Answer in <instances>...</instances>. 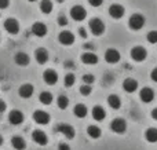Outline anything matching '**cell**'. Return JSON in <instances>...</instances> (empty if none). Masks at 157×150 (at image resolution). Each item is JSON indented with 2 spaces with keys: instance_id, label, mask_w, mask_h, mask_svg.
Masks as SVG:
<instances>
[{
  "instance_id": "6da1fadb",
  "label": "cell",
  "mask_w": 157,
  "mask_h": 150,
  "mask_svg": "<svg viewBox=\"0 0 157 150\" xmlns=\"http://www.w3.org/2000/svg\"><path fill=\"white\" fill-rule=\"evenodd\" d=\"M145 22H146L145 17L142 15V14L136 13L130 17V19H128V26H130L131 30H141L142 28L145 26Z\"/></svg>"
},
{
  "instance_id": "7a4b0ae2",
  "label": "cell",
  "mask_w": 157,
  "mask_h": 150,
  "mask_svg": "<svg viewBox=\"0 0 157 150\" xmlns=\"http://www.w3.org/2000/svg\"><path fill=\"white\" fill-rule=\"evenodd\" d=\"M88 28L94 36H102L105 32V24L99 18H92L88 22Z\"/></svg>"
},
{
  "instance_id": "3957f363",
  "label": "cell",
  "mask_w": 157,
  "mask_h": 150,
  "mask_svg": "<svg viewBox=\"0 0 157 150\" xmlns=\"http://www.w3.org/2000/svg\"><path fill=\"white\" fill-rule=\"evenodd\" d=\"M130 55H131V58H132L135 62H144V61L146 59V57H147V51H146V48H145V47L135 46V47H132V48H131Z\"/></svg>"
},
{
  "instance_id": "277c9868",
  "label": "cell",
  "mask_w": 157,
  "mask_h": 150,
  "mask_svg": "<svg viewBox=\"0 0 157 150\" xmlns=\"http://www.w3.org/2000/svg\"><path fill=\"white\" fill-rule=\"evenodd\" d=\"M55 131L58 132V134H62L65 138H68V139H73L75 138V134H76V131H75V128L72 126H69V124H65V123H59L57 127H55Z\"/></svg>"
},
{
  "instance_id": "5b68a950",
  "label": "cell",
  "mask_w": 157,
  "mask_h": 150,
  "mask_svg": "<svg viewBox=\"0 0 157 150\" xmlns=\"http://www.w3.org/2000/svg\"><path fill=\"white\" fill-rule=\"evenodd\" d=\"M110 129L113 132H116V134H124L125 131H127V123H125L124 118H114V120H112L110 123Z\"/></svg>"
},
{
  "instance_id": "8992f818",
  "label": "cell",
  "mask_w": 157,
  "mask_h": 150,
  "mask_svg": "<svg viewBox=\"0 0 157 150\" xmlns=\"http://www.w3.org/2000/svg\"><path fill=\"white\" fill-rule=\"evenodd\" d=\"M71 17L75 19V21L81 22V21L86 19L87 11H86V8H84L83 6H73V7L71 8Z\"/></svg>"
},
{
  "instance_id": "52a82bcc",
  "label": "cell",
  "mask_w": 157,
  "mask_h": 150,
  "mask_svg": "<svg viewBox=\"0 0 157 150\" xmlns=\"http://www.w3.org/2000/svg\"><path fill=\"white\" fill-rule=\"evenodd\" d=\"M4 29L10 35H18L19 32V22L15 18H7L4 21Z\"/></svg>"
},
{
  "instance_id": "ba28073f",
  "label": "cell",
  "mask_w": 157,
  "mask_h": 150,
  "mask_svg": "<svg viewBox=\"0 0 157 150\" xmlns=\"http://www.w3.org/2000/svg\"><path fill=\"white\" fill-rule=\"evenodd\" d=\"M50 114L47 112H43V110H36L33 113V120H35L36 124L39 126H47L50 123Z\"/></svg>"
},
{
  "instance_id": "9c48e42d",
  "label": "cell",
  "mask_w": 157,
  "mask_h": 150,
  "mask_svg": "<svg viewBox=\"0 0 157 150\" xmlns=\"http://www.w3.org/2000/svg\"><path fill=\"white\" fill-rule=\"evenodd\" d=\"M58 41L62 46H72L75 43V35L72 32H69V30H63L58 36Z\"/></svg>"
},
{
  "instance_id": "30bf717a",
  "label": "cell",
  "mask_w": 157,
  "mask_h": 150,
  "mask_svg": "<svg viewBox=\"0 0 157 150\" xmlns=\"http://www.w3.org/2000/svg\"><path fill=\"white\" fill-rule=\"evenodd\" d=\"M139 98L144 103H150V102L155 99V91L150 87H144L139 91Z\"/></svg>"
},
{
  "instance_id": "8fae6325",
  "label": "cell",
  "mask_w": 157,
  "mask_h": 150,
  "mask_svg": "<svg viewBox=\"0 0 157 150\" xmlns=\"http://www.w3.org/2000/svg\"><path fill=\"white\" fill-rule=\"evenodd\" d=\"M32 139L40 146H46L48 143V138H47L46 132L40 131V129H35L32 132Z\"/></svg>"
},
{
  "instance_id": "7c38bea8",
  "label": "cell",
  "mask_w": 157,
  "mask_h": 150,
  "mask_svg": "<svg viewBox=\"0 0 157 150\" xmlns=\"http://www.w3.org/2000/svg\"><path fill=\"white\" fill-rule=\"evenodd\" d=\"M124 13H125V10L121 4H112L110 7H109V15L114 19L123 18V17H124Z\"/></svg>"
},
{
  "instance_id": "4fadbf2b",
  "label": "cell",
  "mask_w": 157,
  "mask_h": 150,
  "mask_svg": "<svg viewBox=\"0 0 157 150\" xmlns=\"http://www.w3.org/2000/svg\"><path fill=\"white\" fill-rule=\"evenodd\" d=\"M8 121H10L13 126H19V124L24 123V113L17 109L11 110L10 114H8Z\"/></svg>"
},
{
  "instance_id": "5bb4252c",
  "label": "cell",
  "mask_w": 157,
  "mask_h": 150,
  "mask_svg": "<svg viewBox=\"0 0 157 150\" xmlns=\"http://www.w3.org/2000/svg\"><path fill=\"white\" fill-rule=\"evenodd\" d=\"M47 32H48V29H47L46 24H43V22H35L32 25V33L37 37H44L47 35Z\"/></svg>"
},
{
  "instance_id": "9a60e30c",
  "label": "cell",
  "mask_w": 157,
  "mask_h": 150,
  "mask_svg": "<svg viewBox=\"0 0 157 150\" xmlns=\"http://www.w3.org/2000/svg\"><path fill=\"white\" fill-rule=\"evenodd\" d=\"M43 79H44V81H46V84L54 85V84H57V81H58V73L54 69H47L43 74Z\"/></svg>"
},
{
  "instance_id": "2e32d148",
  "label": "cell",
  "mask_w": 157,
  "mask_h": 150,
  "mask_svg": "<svg viewBox=\"0 0 157 150\" xmlns=\"http://www.w3.org/2000/svg\"><path fill=\"white\" fill-rule=\"evenodd\" d=\"M48 51H47L46 48H37L35 51V59H36V62L39 63V65H44V63L48 61Z\"/></svg>"
},
{
  "instance_id": "e0dca14e",
  "label": "cell",
  "mask_w": 157,
  "mask_h": 150,
  "mask_svg": "<svg viewBox=\"0 0 157 150\" xmlns=\"http://www.w3.org/2000/svg\"><path fill=\"white\" fill-rule=\"evenodd\" d=\"M123 88H124L125 92L132 94V92H135V91L138 90V81H136L135 79L128 77V79H125L124 81H123Z\"/></svg>"
},
{
  "instance_id": "ac0fdd59",
  "label": "cell",
  "mask_w": 157,
  "mask_h": 150,
  "mask_svg": "<svg viewBox=\"0 0 157 150\" xmlns=\"http://www.w3.org/2000/svg\"><path fill=\"white\" fill-rule=\"evenodd\" d=\"M105 61L108 63H117L120 61V52L114 48H109L105 52Z\"/></svg>"
},
{
  "instance_id": "d6986e66",
  "label": "cell",
  "mask_w": 157,
  "mask_h": 150,
  "mask_svg": "<svg viewBox=\"0 0 157 150\" xmlns=\"http://www.w3.org/2000/svg\"><path fill=\"white\" fill-rule=\"evenodd\" d=\"M33 92H35V88H33L32 84H22L18 90L19 96H21V98H25V99L30 98V96L33 95Z\"/></svg>"
},
{
  "instance_id": "ffe728a7",
  "label": "cell",
  "mask_w": 157,
  "mask_h": 150,
  "mask_svg": "<svg viewBox=\"0 0 157 150\" xmlns=\"http://www.w3.org/2000/svg\"><path fill=\"white\" fill-rule=\"evenodd\" d=\"M14 61L18 66H28L30 62V57L26 52H17L15 57H14Z\"/></svg>"
},
{
  "instance_id": "44dd1931",
  "label": "cell",
  "mask_w": 157,
  "mask_h": 150,
  "mask_svg": "<svg viewBox=\"0 0 157 150\" xmlns=\"http://www.w3.org/2000/svg\"><path fill=\"white\" fill-rule=\"evenodd\" d=\"M91 113H92V118H94L95 121H102V120H105V117H106L105 109H103L102 106H99V105H97V106L92 107Z\"/></svg>"
},
{
  "instance_id": "7402d4cb",
  "label": "cell",
  "mask_w": 157,
  "mask_h": 150,
  "mask_svg": "<svg viewBox=\"0 0 157 150\" xmlns=\"http://www.w3.org/2000/svg\"><path fill=\"white\" fill-rule=\"evenodd\" d=\"M81 62H83L84 65H95V63H98V57L94 52L87 51L81 55Z\"/></svg>"
},
{
  "instance_id": "603a6c76",
  "label": "cell",
  "mask_w": 157,
  "mask_h": 150,
  "mask_svg": "<svg viewBox=\"0 0 157 150\" xmlns=\"http://www.w3.org/2000/svg\"><path fill=\"white\" fill-rule=\"evenodd\" d=\"M87 113H88V109H87V106L83 103H77L76 106L73 107V114L78 118H84L87 116Z\"/></svg>"
},
{
  "instance_id": "cb8c5ba5",
  "label": "cell",
  "mask_w": 157,
  "mask_h": 150,
  "mask_svg": "<svg viewBox=\"0 0 157 150\" xmlns=\"http://www.w3.org/2000/svg\"><path fill=\"white\" fill-rule=\"evenodd\" d=\"M11 145L15 150H25L26 149V142H25L24 138L21 137H14L11 139Z\"/></svg>"
},
{
  "instance_id": "d4e9b609",
  "label": "cell",
  "mask_w": 157,
  "mask_h": 150,
  "mask_svg": "<svg viewBox=\"0 0 157 150\" xmlns=\"http://www.w3.org/2000/svg\"><path fill=\"white\" fill-rule=\"evenodd\" d=\"M108 103H109V106L114 110L121 107V101H120V98L117 95H114V94H112V95L108 96Z\"/></svg>"
},
{
  "instance_id": "484cf974",
  "label": "cell",
  "mask_w": 157,
  "mask_h": 150,
  "mask_svg": "<svg viewBox=\"0 0 157 150\" xmlns=\"http://www.w3.org/2000/svg\"><path fill=\"white\" fill-rule=\"evenodd\" d=\"M145 139L150 143L157 142V128H147L145 131Z\"/></svg>"
},
{
  "instance_id": "4316f807",
  "label": "cell",
  "mask_w": 157,
  "mask_h": 150,
  "mask_svg": "<svg viewBox=\"0 0 157 150\" xmlns=\"http://www.w3.org/2000/svg\"><path fill=\"white\" fill-rule=\"evenodd\" d=\"M87 134H88V137L92 138V139H98V138H101V135H102V131H101V128L97 126H90L88 128H87Z\"/></svg>"
},
{
  "instance_id": "83f0119b",
  "label": "cell",
  "mask_w": 157,
  "mask_h": 150,
  "mask_svg": "<svg viewBox=\"0 0 157 150\" xmlns=\"http://www.w3.org/2000/svg\"><path fill=\"white\" fill-rule=\"evenodd\" d=\"M39 101H40V103H43V105H51L52 94L47 92V91H43V92H40V95H39Z\"/></svg>"
},
{
  "instance_id": "f1b7e54d",
  "label": "cell",
  "mask_w": 157,
  "mask_h": 150,
  "mask_svg": "<svg viewBox=\"0 0 157 150\" xmlns=\"http://www.w3.org/2000/svg\"><path fill=\"white\" fill-rule=\"evenodd\" d=\"M40 10L43 14H50L52 11V2L51 0H41L40 2Z\"/></svg>"
},
{
  "instance_id": "f546056e",
  "label": "cell",
  "mask_w": 157,
  "mask_h": 150,
  "mask_svg": "<svg viewBox=\"0 0 157 150\" xmlns=\"http://www.w3.org/2000/svg\"><path fill=\"white\" fill-rule=\"evenodd\" d=\"M57 105H58V107H59V109L65 110L66 107L69 106V98L66 95H59V96H58V99H57Z\"/></svg>"
},
{
  "instance_id": "4dcf8cb0",
  "label": "cell",
  "mask_w": 157,
  "mask_h": 150,
  "mask_svg": "<svg viewBox=\"0 0 157 150\" xmlns=\"http://www.w3.org/2000/svg\"><path fill=\"white\" fill-rule=\"evenodd\" d=\"M75 81H76V77H75L73 73H68L65 76V79H63V84H65V87H72V85L75 84Z\"/></svg>"
},
{
  "instance_id": "1f68e13d",
  "label": "cell",
  "mask_w": 157,
  "mask_h": 150,
  "mask_svg": "<svg viewBox=\"0 0 157 150\" xmlns=\"http://www.w3.org/2000/svg\"><path fill=\"white\" fill-rule=\"evenodd\" d=\"M146 40L149 41L150 44H156L157 43V30H150L146 35Z\"/></svg>"
},
{
  "instance_id": "d6a6232c",
  "label": "cell",
  "mask_w": 157,
  "mask_h": 150,
  "mask_svg": "<svg viewBox=\"0 0 157 150\" xmlns=\"http://www.w3.org/2000/svg\"><path fill=\"white\" fill-rule=\"evenodd\" d=\"M91 91H92V88H91V85L90 84H84V85H81L80 87V94L81 95H84V96H88L90 94H91Z\"/></svg>"
},
{
  "instance_id": "836d02e7",
  "label": "cell",
  "mask_w": 157,
  "mask_h": 150,
  "mask_svg": "<svg viewBox=\"0 0 157 150\" xmlns=\"http://www.w3.org/2000/svg\"><path fill=\"white\" fill-rule=\"evenodd\" d=\"M83 81H84V84H90V85H91L92 83L95 81V77L92 76V74H84V76H83Z\"/></svg>"
},
{
  "instance_id": "e575fe53",
  "label": "cell",
  "mask_w": 157,
  "mask_h": 150,
  "mask_svg": "<svg viewBox=\"0 0 157 150\" xmlns=\"http://www.w3.org/2000/svg\"><path fill=\"white\" fill-rule=\"evenodd\" d=\"M58 25L59 26H66L68 25V18L65 15H59L58 17Z\"/></svg>"
},
{
  "instance_id": "d590c367",
  "label": "cell",
  "mask_w": 157,
  "mask_h": 150,
  "mask_svg": "<svg viewBox=\"0 0 157 150\" xmlns=\"http://www.w3.org/2000/svg\"><path fill=\"white\" fill-rule=\"evenodd\" d=\"M90 6H92V7H99V6H102L103 0H88Z\"/></svg>"
},
{
  "instance_id": "8d00e7d4",
  "label": "cell",
  "mask_w": 157,
  "mask_h": 150,
  "mask_svg": "<svg viewBox=\"0 0 157 150\" xmlns=\"http://www.w3.org/2000/svg\"><path fill=\"white\" fill-rule=\"evenodd\" d=\"M150 79H152L155 83H157V68H155L152 72H150Z\"/></svg>"
},
{
  "instance_id": "74e56055",
  "label": "cell",
  "mask_w": 157,
  "mask_h": 150,
  "mask_svg": "<svg viewBox=\"0 0 157 150\" xmlns=\"http://www.w3.org/2000/svg\"><path fill=\"white\" fill-rule=\"evenodd\" d=\"M78 35H80V37H83V39H87V30L84 29V28H78Z\"/></svg>"
},
{
  "instance_id": "f35d334b",
  "label": "cell",
  "mask_w": 157,
  "mask_h": 150,
  "mask_svg": "<svg viewBox=\"0 0 157 150\" xmlns=\"http://www.w3.org/2000/svg\"><path fill=\"white\" fill-rule=\"evenodd\" d=\"M58 150H71V146L68 143H59L58 145Z\"/></svg>"
},
{
  "instance_id": "ab89813d",
  "label": "cell",
  "mask_w": 157,
  "mask_h": 150,
  "mask_svg": "<svg viewBox=\"0 0 157 150\" xmlns=\"http://www.w3.org/2000/svg\"><path fill=\"white\" fill-rule=\"evenodd\" d=\"M10 6V0H0V8H7Z\"/></svg>"
},
{
  "instance_id": "60d3db41",
  "label": "cell",
  "mask_w": 157,
  "mask_h": 150,
  "mask_svg": "<svg viewBox=\"0 0 157 150\" xmlns=\"http://www.w3.org/2000/svg\"><path fill=\"white\" fill-rule=\"evenodd\" d=\"M6 103H4V101H2V99H0V113H3V112H6Z\"/></svg>"
},
{
  "instance_id": "b9f144b4",
  "label": "cell",
  "mask_w": 157,
  "mask_h": 150,
  "mask_svg": "<svg viewBox=\"0 0 157 150\" xmlns=\"http://www.w3.org/2000/svg\"><path fill=\"white\" fill-rule=\"evenodd\" d=\"M152 118L157 121V107H155V109L152 110Z\"/></svg>"
},
{
  "instance_id": "7bdbcfd3",
  "label": "cell",
  "mask_w": 157,
  "mask_h": 150,
  "mask_svg": "<svg viewBox=\"0 0 157 150\" xmlns=\"http://www.w3.org/2000/svg\"><path fill=\"white\" fill-rule=\"evenodd\" d=\"M65 66H69V69H73L75 63H73V62H71V61H69V62H65Z\"/></svg>"
},
{
  "instance_id": "ee69618b",
  "label": "cell",
  "mask_w": 157,
  "mask_h": 150,
  "mask_svg": "<svg viewBox=\"0 0 157 150\" xmlns=\"http://www.w3.org/2000/svg\"><path fill=\"white\" fill-rule=\"evenodd\" d=\"M84 48L86 50H94V46H92V44H84Z\"/></svg>"
},
{
  "instance_id": "f6af8a7d",
  "label": "cell",
  "mask_w": 157,
  "mask_h": 150,
  "mask_svg": "<svg viewBox=\"0 0 157 150\" xmlns=\"http://www.w3.org/2000/svg\"><path fill=\"white\" fill-rule=\"evenodd\" d=\"M3 143H4V138H3V137H2V135H0V146H2V145H3Z\"/></svg>"
},
{
  "instance_id": "bcb514c9",
  "label": "cell",
  "mask_w": 157,
  "mask_h": 150,
  "mask_svg": "<svg viewBox=\"0 0 157 150\" xmlns=\"http://www.w3.org/2000/svg\"><path fill=\"white\" fill-rule=\"evenodd\" d=\"M55 2H57V3H63L65 0H55Z\"/></svg>"
},
{
  "instance_id": "7dc6e473",
  "label": "cell",
  "mask_w": 157,
  "mask_h": 150,
  "mask_svg": "<svg viewBox=\"0 0 157 150\" xmlns=\"http://www.w3.org/2000/svg\"><path fill=\"white\" fill-rule=\"evenodd\" d=\"M28 2H32L33 3V2H37V0H28Z\"/></svg>"
}]
</instances>
